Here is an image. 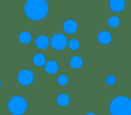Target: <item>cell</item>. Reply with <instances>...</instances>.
<instances>
[{
	"instance_id": "6da1fadb",
	"label": "cell",
	"mask_w": 131,
	"mask_h": 115,
	"mask_svg": "<svg viewBox=\"0 0 131 115\" xmlns=\"http://www.w3.org/2000/svg\"><path fill=\"white\" fill-rule=\"evenodd\" d=\"M25 12L29 19L40 21L47 16L48 5L46 0H27L25 5Z\"/></svg>"
},
{
	"instance_id": "7a4b0ae2",
	"label": "cell",
	"mask_w": 131,
	"mask_h": 115,
	"mask_svg": "<svg viewBox=\"0 0 131 115\" xmlns=\"http://www.w3.org/2000/svg\"><path fill=\"white\" fill-rule=\"evenodd\" d=\"M111 115H131V101L127 97L120 96L114 98L110 106Z\"/></svg>"
},
{
	"instance_id": "3957f363",
	"label": "cell",
	"mask_w": 131,
	"mask_h": 115,
	"mask_svg": "<svg viewBox=\"0 0 131 115\" xmlns=\"http://www.w3.org/2000/svg\"><path fill=\"white\" fill-rule=\"evenodd\" d=\"M27 102L24 98L15 96L10 99L8 104L9 111L14 115L23 114L27 110Z\"/></svg>"
},
{
	"instance_id": "277c9868",
	"label": "cell",
	"mask_w": 131,
	"mask_h": 115,
	"mask_svg": "<svg viewBox=\"0 0 131 115\" xmlns=\"http://www.w3.org/2000/svg\"><path fill=\"white\" fill-rule=\"evenodd\" d=\"M51 44L53 48L60 51L64 49L67 46L68 40L63 34H55L51 38Z\"/></svg>"
},
{
	"instance_id": "5b68a950",
	"label": "cell",
	"mask_w": 131,
	"mask_h": 115,
	"mask_svg": "<svg viewBox=\"0 0 131 115\" xmlns=\"http://www.w3.org/2000/svg\"><path fill=\"white\" fill-rule=\"evenodd\" d=\"M18 82L25 86H28L32 83L34 81V75L33 73L28 69H25L21 71L18 75Z\"/></svg>"
},
{
	"instance_id": "8992f818",
	"label": "cell",
	"mask_w": 131,
	"mask_h": 115,
	"mask_svg": "<svg viewBox=\"0 0 131 115\" xmlns=\"http://www.w3.org/2000/svg\"><path fill=\"white\" fill-rule=\"evenodd\" d=\"M110 8L114 12H121L124 11L126 6L124 0H110Z\"/></svg>"
},
{
	"instance_id": "52a82bcc",
	"label": "cell",
	"mask_w": 131,
	"mask_h": 115,
	"mask_svg": "<svg viewBox=\"0 0 131 115\" xmlns=\"http://www.w3.org/2000/svg\"><path fill=\"white\" fill-rule=\"evenodd\" d=\"M63 28L66 33L74 34L78 29V24L75 21L72 19H68L64 22L63 25Z\"/></svg>"
},
{
	"instance_id": "ba28073f",
	"label": "cell",
	"mask_w": 131,
	"mask_h": 115,
	"mask_svg": "<svg viewBox=\"0 0 131 115\" xmlns=\"http://www.w3.org/2000/svg\"><path fill=\"white\" fill-rule=\"evenodd\" d=\"M50 44L49 39L45 35H40L36 38L35 45L39 49H46Z\"/></svg>"
},
{
	"instance_id": "9c48e42d",
	"label": "cell",
	"mask_w": 131,
	"mask_h": 115,
	"mask_svg": "<svg viewBox=\"0 0 131 115\" xmlns=\"http://www.w3.org/2000/svg\"><path fill=\"white\" fill-rule=\"evenodd\" d=\"M97 39L101 45H108L112 40V36L110 32L107 31H103L99 33Z\"/></svg>"
},
{
	"instance_id": "30bf717a",
	"label": "cell",
	"mask_w": 131,
	"mask_h": 115,
	"mask_svg": "<svg viewBox=\"0 0 131 115\" xmlns=\"http://www.w3.org/2000/svg\"><path fill=\"white\" fill-rule=\"evenodd\" d=\"M58 65L55 61H49L45 64V70L48 74H55L58 71Z\"/></svg>"
},
{
	"instance_id": "8fae6325",
	"label": "cell",
	"mask_w": 131,
	"mask_h": 115,
	"mask_svg": "<svg viewBox=\"0 0 131 115\" xmlns=\"http://www.w3.org/2000/svg\"><path fill=\"white\" fill-rule=\"evenodd\" d=\"M45 61H46V58L45 56L41 54V53H38L36 54L34 58H33V62L36 66H42L45 64Z\"/></svg>"
},
{
	"instance_id": "7c38bea8",
	"label": "cell",
	"mask_w": 131,
	"mask_h": 115,
	"mask_svg": "<svg viewBox=\"0 0 131 115\" xmlns=\"http://www.w3.org/2000/svg\"><path fill=\"white\" fill-rule=\"evenodd\" d=\"M70 65L72 68L74 69H78L80 68L82 65H83V61L82 58L79 56H74L71 61H70Z\"/></svg>"
},
{
	"instance_id": "4fadbf2b",
	"label": "cell",
	"mask_w": 131,
	"mask_h": 115,
	"mask_svg": "<svg viewBox=\"0 0 131 115\" xmlns=\"http://www.w3.org/2000/svg\"><path fill=\"white\" fill-rule=\"evenodd\" d=\"M57 102L60 106L64 107L68 104L69 103V97L66 94H61L57 98Z\"/></svg>"
},
{
	"instance_id": "5bb4252c",
	"label": "cell",
	"mask_w": 131,
	"mask_h": 115,
	"mask_svg": "<svg viewBox=\"0 0 131 115\" xmlns=\"http://www.w3.org/2000/svg\"><path fill=\"white\" fill-rule=\"evenodd\" d=\"M31 40V35L28 32H21L19 35V41L22 44H28Z\"/></svg>"
},
{
	"instance_id": "9a60e30c",
	"label": "cell",
	"mask_w": 131,
	"mask_h": 115,
	"mask_svg": "<svg viewBox=\"0 0 131 115\" xmlns=\"http://www.w3.org/2000/svg\"><path fill=\"white\" fill-rule=\"evenodd\" d=\"M108 24L112 28H117L120 24V19L117 16H111L108 20Z\"/></svg>"
},
{
	"instance_id": "2e32d148",
	"label": "cell",
	"mask_w": 131,
	"mask_h": 115,
	"mask_svg": "<svg viewBox=\"0 0 131 115\" xmlns=\"http://www.w3.org/2000/svg\"><path fill=\"white\" fill-rule=\"evenodd\" d=\"M68 46L70 48L71 50L72 51H76L80 47V43L77 39H72L69 41L68 43Z\"/></svg>"
},
{
	"instance_id": "e0dca14e",
	"label": "cell",
	"mask_w": 131,
	"mask_h": 115,
	"mask_svg": "<svg viewBox=\"0 0 131 115\" xmlns=\"http://www.w3.org/2000/svg\"><path fill=\"white\" fill-rule=\"evenodd\" d=\"M58 83H59L60 85L64 86V85H65L68 84V77L65 76V75H61V76L58 78Z\"/></svg>"
},
{
	"instance_id": "ac0fdd59",
	"label": "cell",
	"mask_w": 131,
	"mask_h": 115,
	"mask_svg": "<svg viewBox=\"0 0 131 115\" xmlns=\"http://www.w3.org/2000/svg\"><path fill=\"white\" fill-rule=\"evenodd\" d=\"M116 81H117V80H116L115 77L113 76V75H110V76H108V77L106 78V82H107L109 85H114L116 83Z\"/></svg>"
},
{
	"instance_id": "d6986e66",
	"label": "cell",
	"mask_w": 131,
	"mask_h": 115,
	"mask_svg": "<svg viewBox=\"0 0 131 115\" xmlns=\"http://www.w3.org/2000/svg\"><path fill=\"white\" fill-rule=\"evenodd\" d=\"M87 115H95L94 114H93V113H91V112H90V113H88Z\"/></svg>"
},
{
	"instance_id": "ffe728a7",
	"label": "cell",
	"mask_w": 131,
	"mask_h": 115,
	"mask_svg": "<svg viewBox=\"0 0 131 115\" xmlns=\"http://www.w3.org/2000/svg\"><path fill=\"white\" fill-rule=\"evenodd\" d=\"M0 86H1V82H0Z\"/></svg>"
}]
</instances>
